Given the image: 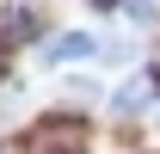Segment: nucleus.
<instances>
[{
    "mask_svg": "<svg viewBox=\"0 0 160 154\" xmlns=\"http://www.w3.org/2000/svg\"><path fill=\"white\" fill-rule=\"evenodd\" d=\"M154 123H160V105H154Z\"/></svg>",
    "mask_w": 160,
    "mask_h": 154,
    "instance_id": "4",
    "label": "nucleus"
},
{
    "mask_svg": "<svg viewBox=\"0 0 160 154\" xmlns=\"http://www.w3.org/2000/svg\"><path fill=\"white\" fill-rule=\"evenodd\" d=\"M99 56L117 68V62H129V43H123V37H111V43H99Z\"/></svg>",
    "mask_w": 160,
    "mask_h": 154,
    "instance_id": "3",
    "label": "nucleus"
},
{
    "mask_svg": "<svg viewBox=\"0 0 160 154\" xmlns=\"http://www.w3.org/2000/svg\"><path fill=\"white\" fill-rule=\"evenodd\" d=\"M148 93H154L148 80H123V86H117V99H111V111H117V117H136L142 105H148Z\"/></svg>",
    "mask_w": 160,
    "mask_h": 154,
    "instance_id": "2",
    "label": "nucleus"
},
{
    "mask_svg": "<svg viewBox=\"0 0 160 154\" xmlns=\"http://www.w3.org/2000/svg\"><path fill=\"white\" fill-rule=\"evenodd\" d=\"M99 56V43L86 37V31H56V37H43V62L49 68H68V62H86Z\"/></svg>",
    "mask_w": 160,
    "mask_h": 154,
    "instance_id": "1",
    "label": "nucleus"
}]
</instances>
